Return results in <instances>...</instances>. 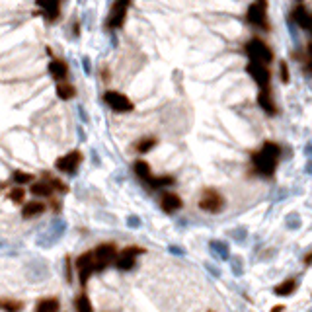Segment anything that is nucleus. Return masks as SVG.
Returning a JSON list of instances; mask_svg holds the SVG:
<instances>
[{
    "mask_svg": "<svg viewBox=\"0 0 312 312\" xmlns=\"http://www.w3.org/2000/svg\"><path fill=\"white\" fill-rule=\"evenodd\" d=\"M129 6H131V0H115V2H113V8H111V14H110V18H108V27L119 29V27L125 23Z\"/></svg>",
    "mask_w": 312,
    "mask_h": 312,
    "instance_id": "nucleus-9",
    "label": "nucleus"
},
{
    "mask_svg": "<svg viewBox=\"0 0 312 312\" xmlns=\"http://www.w3.org/2000/svg\"><path fill=\"white\" fill-rule=\"evenodd\" d=\"M293 20L303 27V29H312V14L303 6V4H297L293 8Z\"/></svg>",
    "mask_w": 312,
    "mask_h": 312,
    "instance_id": "nucleus-16",
    "label": "nucleus"
},
{
    "mask_svg": "<svg viewBox=\"0 0 312 312\" xmlns=\"http://www.w3.org/2000/svg\"><path fill=\"white\" fill-rule=\"evenodd\" d=\"M301 224H303V221H301V217H299L297 213L287 215V219H285V226H287L289 230H297V228H301Z\"/></svg>",
    "mask_w": 312,
    "mask_h": 312,
    "instance_id": "nucleus-30",
    "label": "nucleus"
},
{
    "mask_svg": "<svg viewBox=\"0 0 312 312\" xmlns=\"http://www.w3.org/2000/svg\"><path fill=\"white\" fill-rule=\"evenodd\" d=\"M248 74L254 78V82H258L260 90L262 88H269V80H271V72L267 68V65H262V63H256V61H250L248 67H246Z\"/></svg>",
    "mask_w": 312,
    "mask_h": 312,
    "instance_id": "nucleus-10",
    "label": "nucleus"
},
{
    "mask_svg": "<svg viewBox=\"0 0 312 312\" xmlns=\"http://www.w3.org/2000/svg\"><path fill=\"white\" fill-rule=\"evenodd\" d=\"M104 100H106V104H108L113 111H117V113H129V111L135 110V104H133L125 94H121V92H117V90H108V92L104 94Z\"/></svg>",
    "mask_w": 312,
    "mask_h": 312,
    "instance_id": "nucleus-5",
    "label": "nucleus"
},
{
    "mask_svg": "<svg viewBox=\"0 0 312 312\" xmlns=\"http://www.w3.org/2000/svg\"><path fill=\"white\" fill-rule=\"evenodd\" d=\"M305 266H312V252L305 256Z\"/></svg>",
    "mask_w": 312,
    "mask_h": 312,
    "instance_id": "nucleus-40",
    "label": "nucleus"
},
{
    "mask_svg": "<svg viewBox=\"0 0 312 312\" xmlns=\"http://www.w3.org/2000/svg\"><path fill=\"white\" fill-rule=\"evenodd\" d=\"M35 312H59V301L57 299H41L37 303Z\"/></svg>",
    "mask_w": 312,
    "mask_h": 312,
    "instance_id": "nucleus-26",
    "label": "nucleus"
},
{
    "mask_svg": "<svg viewBox=\"0 0 312 312\" xmlns=\"http://www.w3.org/2000/svg\"><path fill=\"white\" fill-rule=\"evenodd\" d=\"M307 172H309V174H312V164H309V168H307Z\"/></svg>",
    "mask_w": 312,
    "mask_h": 312,
    "instance_id": "nucleus-43",
    "label": "nucleus"
},
{
    "mask_svg": "<svg viewBox=\"0 0 312 312\" xmlns=\"http://www.w3.org/2000/svg\"><path fill=\"white\" fill-rule=\"evenodd\" d=\"M49 181H51V185H53V187H55V189H57L59 193H67V191H68V187H67V183H63L61 179H55V178H51Z\"/></svg>",
    "mask_w": 312,
    "mask_h": 312,
    "instance_id": "nucleus-35",
    "label": "nucleus"
},
{
    "mask_svg": "<svg viewBox=\"0 0 312 312\" xmlns=\"http://www.w3.org/2000/svg\"><path fill=\"white\" fill-rule=\"evenodd\" d=\"M258 104H260V108H262L266 113H269V115H275V113H277V104H275V100H273L269 88H262V90H260V94H258Z\"/></svg>",
    "mask_w": 312,
    "mask_h": 312,
    "instance_id": "nucleus-14",
    "label": "nucleus"
},
{
    "mask_svg": "<svg viewBox=\"0 0 312 312\" xmlns=\"http://www.w3.org/2000/svg\"><path fill=\"white\" fill-rule=\"evenodd\" d=\"M156 143H158V141H156L155 137H145V139L137 141L135 149H137V153H141V155H147V153H151V151L155 149Z\"/></svg>",
    "mask_w": 312,
    "mask_h": 312,
    "instance_id": "nucleus-25",
    "label": "nucleus"
},
{
    "mask_svg": "<svg viewBox=\"0 0 312 312\" xmlns=\"http://www.w3.org/2000/svg\"><path fill=\"white\" fill-rule=\"evenodd\" d=\"M297 291V281L291 277V279H285L283 283H279L275 289H273V293L277 295V297H289V295H293Z\"/></svg>",
    "mask_w": 312,
    "mask_h": 312,
    "instance_id": "nucleus-23",
    "label": "nucleus"
},
{
    "mask_svg": "<svg viewBox=\"0 0 312 312\" xmlns=\"http://www.w3.org/2000/svg\"><path fill=\"white\" fill-rule=\"evenodd\" d=\"M57 96L61 100H72L76 96V88L72 84H68V82H59L57 84Z\"/></svg>",
    "mask_w": 312,
    "mask_h": 312,
    "instance_id": "nucleus-24",
    "label": "nucleus"
},
{
    "mask_svg": "<svg viewBox=\"0 0 312 312\" xmlns=\"http://www.w3.org/2000/svg\"><path fill=\"white\" fill-rule=\"evenodd\" d=\"M127 224H129V228H139L141 226V219L137 215H129L127 217Z\"/></svg>",
    "mask_w": 312,
    "mask_h": 312,
    "instance_id": "nucleus-37",
    "label": "nucleus"
},
{
    "mask_svg": "<svg viewBox=\"0 0 312 312\" xmlns=\"http://www.w3.org/2000/svg\"><path fill=\"white\" fill-rule=\"evenodd\" d=\"M246 53H248V57H250V61H256V63H262V65H269L271 61H273V53H271V49L262 41V39H258V37H254V39H250L248 43H246Z\"/></svg>",
    "mask_w": 312,
    "mask_h": 312,
    "instance_id": "nucleus-3",
    "label": "nucleus"
},
{
    "mask_svg": "<svg viewBox=\"0 0 312 312\" xmlns=\"http://www.w3.org/2000/svg\"><path fill=\"white\" fill-rule=\"evenodd\" d=\"M12 179H14L16 183H31V181H33V176H31V174H27V172L16 170V172L12 174Z\"/></svg>",
    "mask_w": 312,
    "mask_h": 312,
    "instance_id": "nucleus-31",
    "label": "nucleus"
},
{
    "mask_svg": "<svg viewBox=\"0 0 312 312\" xmlns=\"http://www.w3.org/2000/svg\"><path fill=\"white\" fill-rule=\"evenodd\" d=\"M168 252H170V254H174V256H183V254H185V250H183V248L174 246V244H170V246H168Z\"/></svg>",
    "mask_w": 312,
    "mask_h": 312,
    "instance_id": "nucleus-38",
    "label": "nucleus"
},
{
    "mask_svg": "<svg viewBox=\"0 0 312 312\" xmlns=\"http://www.w3.org/2000/svg\"><path fill=\"white\" fill-rule=\"evenodd\" d=\"M74 309H76V312H94V307H92V303H90V299H88L86 295L76 297Z\"/></svg>",
    "mask_w": 312,
    "mask_h": 312,
    "instance_id": "nucleus-28",
    "label": "nucleus"
},
{
    "mask_svg": "<svg viewBox=\"0 0 312 312\" xmlns=\"http://www.w3.org/2000/svg\"><path fill=\"white\" fill-rule=\"evenodd\" d=\"M59 2H61V0H37V6H39V8H43L45 16L53 22V20H57V18H59V14H61V6H59Z\"/></svg>",
    "mask_w": 312,
    "mask_h": 312,
    "instance_id": "nucleus-19",
    "label": "nucleus"
},
{
    "mask_svg": "<svg viewBox=\"0 0 312 312\" xmlns=\"http://www.w3.org/2000/svg\"><path fill=\"white\" fill-rule=\"evenodd\" d=\"M96 271H104L113 260H117V246L113 242H104L94 250Z\"/></svg>",
    "mask_w": 312,
    "mask_h": 312,
    "instance_id": "nucleus-4",
    "label": "nucleus"
},
{
    "mask_svg": "<svg viewBox=\"0 0 312 312\" xmlns=\"http://www.w3.org/2000/svg\"><path fill=\"white\" fill-rule=\"evenodd\" d=\"M76 269H78V277H80V285L86 287L90 275L96 271V260H94V252H86L82 256L76 258Z\"/></svg>",
    "mask_w": 312,
    "mask_h": 312,
    "instance_id": "nucleus-8",
    "label": "nucleus"
},
{
    "mask_svg": "<svg viewBox=\"0 0 312 312\" xmlns=\"http://www.w3.org/2000/svg\"><path fill=\"white\" fill-rule=\"evenodd\" d=\"M0 307L4 312H22L23 311V303L22 301H12V299H2Z\"/></svg>",
    "mask_w": 312,
    "mask_h": 312,
    "instance_id": "nucleus-27",
    "label": "nucleus"
},
{
    "mask_svg": "<svg viewBox=\"0 0 312 312\" xmlns=\"http://www.w3.org/2000/svg\"><path fill=\"white\" fill-rule=\"evenodd\" d=\"M279 67H281V68H279V74H281V80H283V82L287 84V82H289V65H287V63L283 61V63H281Z\"/></svg>",
    "mask_w": 312,
    "mask_h": 312,
    "instance_id": "nucleus-36",
    "label": "nucleus"
},
{
    "mask_svg": "<svg viewBox=\"0 0 312 312\" xmlns=\"http://www.w3.org/2000/svg\"><path fill=\"white\" fill-rule=\"evenodd\" d=\"M209 250H211V254L217 260H230V248L223 240H211L209 242Z\"/></svg>",
    "mask_w": 312,
    "mask_h": 312,
    "instance_id": "nucleus-18",
    "label": "nucleus"
},
{
    "mask_svg": "<svg viewBox=\"0 0 312 312\" xmlns=\"http://www.w3.org/2000/svg\"><path fill=\"white\" fill-rule=\"evenodd\" d=\"M307 153H309V155H312V143L309 145V147H307Z\"/></svg>",
    "mask_w": 312,
    "mask_h": 312,
    "instance_id": "nucleus-42",
    "label": "nucleus"
},
{
    "mask_svg": "<svg viewBox=\"0 0 312 312\" xmlns=\"http://www.w3.org/2000/svg\"><path fill=\"white\" fill-rule=\"evenodd\" d=\"M160 207H162L164 213L172 215V213L179 211V209L183 207V203H181V197H179V195H176V193H164L162 199H160Z\"/></svg>",
    "mask_w": 312,
    "mask_h": 312,
    "instance_id": "nucleus-15",
    "label": "nucleus"
},
{
    "mask_svg": "<svg viewBox=\"0 0 312 312\" xmlns=\"http://www.w3.org/2000/svg\"><path fill=\"white\" fill-rule=\"evenodd\" d=\"M141 254H145V248H141V246H129V248H125V250L121 252V256L115 260L117 269L129 271V269L135 266V258L141 256Z\"/></svg>",
    "mask_w": 312,
    "mask_h": 312,
    "instance_id": "nucleus-13",
    "label": "nucleus"
},
{
    "mask_svg": "<svg viewBox=\"0 0 312 312\" xmlns=\"http://www.w3.org/2000/svg\"><path fill=\"white\" fill-rule=\"evenodd\" d=\"M311 31H312V29H311Z\"/></svg>",
    "mask_w": 312,
    "mask_h": 312,
    "instance_id": "nucleus-47",
    "label": "nucleus"
},
{
    "mask_svg": "<svg viewBox=\"0 0 312 312\" xmlns=\"http://www.w3.org/2000/svg\"><path fill=\"white\" fill-rule=\"evenodd\" d=\"M230 238H234V242H244L248 238V230L244 226H238V228L230 230Z\"/></svg>",
    "mask_w": 312,
    "mask_h": 312,
    "instance_id": "nucleus-33",
    "label": "nucleus"
},
{
    "mask_svg": "<svg viewBox=\"0 0 312 312\" xmlns=\"http://www.w3.org/2000/svg\"><path fill=\"white\" fill-rule=\"evenodd\" d=\"M271 312H285V307H283V305H275V307L271 309Z\"/></svg>",
    "mask_w": 312,
    "mask_h": 312,
    "instance_id": "nucleus-41",
    "label": "nucleus"
},
{
    "mask_svg": "<svg viewBox=\"0 0 312 312\" xmlns=\"http://www.w3.org/2000/svg\"><path fill=\"white\" fill-rule=\"evenodd\" d=\"M309 312H312V309H311V311H309Z\"/></svg>",
    "mask_w": 312,
    "mask_h": 312,
    "instance_id": "nucleus-44",
    "label": "nucleus"
},
{
    "mask_svg": "<svg viewBox=\"0 0 312 312\" xmlns=\"http://www.w3.org/2000/svg\"><path fill=\"white\" fill-rule=\"evenodd\" d=\"M174 183H176V179L172 176H158L149 181L151 187H166V185H174Z\"/></svg>",
    "mask_w": 312,
    "mask_h": 312,
    "instance_id": "nucleus-29",
    "label": "nucleus"
},
{
    "mask_svg": "<svg viewBox=\"0 0 312 312\" xmlns=\"http://www.w3.org/2000/svg\"><path fill=\"white\" fill-rule=\"evenodd\" d=\"M25 277L31 281V283H39V281H45L49 277V266L43 262V260H31L27 266H25Z\"/></svg>",
    "mask_w": 312,
    "mask_h": 312,
    "instance_id": "nucleus-11",
    "label": "nucleus"
},
{
    "mask_svg": "<svg viewBox=\"0 0 312 312\" xmlns=\"http://www.w3.org/2000/svg\"><path fill=\"white\" fill-rule=\"evenodd\" d=\"M41 213H45V203L43 201H31V203L23 205V209H22L23 219H33V217H39Z\"/></svg>",
    "mask_w": 312,
    "mask_h": 312,
    "instance_id": "nucleus-20",
    "label": "nucleus"
},
{
    "mask_svg": "<svg viewBox=\"0 0 312 312\" xmlns=\"http://www.w3.org/2000/svg\"><path fill=\"white\" fill-rule=\"evenodd\" d=\"M80 162H82V153H80V151H70L68 155L61 156V158L55 162V168H57L59 172H65V174H74V172L78 170Z\"/></svg>",
    "mask_w": 312,
    "mask_h": 312,
    "instance_id": "nucleus-12",
    "label": "nucleus"
},
{
    "mask_svg": "<svg viewBox=\"0 0 312 312\" xmlns=\"http://www.w3.org/2000/svg\"><path fill=\"white\" fill-rule=\"evenodd\" d=\"M266 8H267L266 0H256V2H252V4L248 6V12H246L248 22H250L252 25L260 27V29H267L269 25H267V18H266Z\"/></svg>",
    "mask_w": 312,
    "mask_h": 312,
    "instance_id": "nucleus-7",
    "label": "nucleus"
},
{
    "mask_svg": "<svg viewBox=\"0 0 312 312\" xmlns=\"http://www.w3.org/2000/svg\"><path fill=\"white\" fill-rule=\"evenodd\" d=\"M53 185H51V181H33L31 183V193L35 195V197H51L53 195Z\"/></svg>",
    "mask_w": 312,
    "mask_h": 312,
    "instance_id": "nucleus-21",
    "label": "nucleus"
},
{
    "mask_svg": "<svg viewBox=\"0 0 312 312\" xmlns=\"http://www.w3.org/2000/svg\"><path fill=\"white\" fill-rule=\"evenodd\" d=\"M224 207V199L217 189H205L201 199H199V209L205 213H219Z\"/></svg>",
    "mask_w": 312,
    "mask_h": 312,
    "instance_id": "nucleus-6",
    "label": "nucleus"
},
{
    "mask_svg": "<svg viewBox=\"0 0 312 312\" xmlns=\"http://www.w3.org/2000/svg\"><path fill=\"white\" fill-rule=\"evenodd\" d=\"M8 197H10V201H12V203H22V201H23V197H25V191H23L22 187H14V189L10 191V195H8Z\"/></svg>",
    "mask_w": 312,
    "mask_h": 312,
    "instance_id": "nucleus-34",
    "label": "nucleus"
},
{
    "mask_svg": "<svg viewBox=\"0 0 312 312\" xmlns=\"http://www.w3.org/2000/svg\"><path fill=\"white\" fill-rule=\"evenodd\" d=\"M279 156H281V147L273 141H266L262 151L252 155L254 170L260 176H273L275 168H277V162H279Z\"/></svg>",
    "mask_w": 312,
    "mask_h": 312,
    "instance_id": "nucleus-1",
    "label": "nucleus"
},
{
    "mask_svg": "<svg viewBox=\"0 0 312 312\" xmlns=\"http://www.w3.org/2000/svg\"><path fill=\"white\" fill-rule=\"evenodd\" d=\"M301 2H303V0H301Z\"/></svg>",
    "mask_w": 312,
    "mask_h": 312,
    "instance_id": "nucleus-46",
    "label": "nucleus"
},
{
    "mask_svg": "<svg viewBox=\"0 0 312 312\" xmlns=\"http://www.w3.org/2000/svg\"><path fill=\"white\" fill-rule=\"evenodd\" d=\"M49 72H51V76H53L55 80L65 82L67 76H68V67H67V63H63V61H59V59H53V61L49 63Z\"/></svg>",
    "mask_w": 312,
    "mask_h": 312,
    "instance_id": "nucleus-17",
    "label": "nucleus"
},
{
    "mask_svg": "<svg viewBox=\"0 0 312 312\" xmlns=\"http://www.w3.org/2000/svg\"><path fill=\"white\" fill-rule=\"evenodd\" d=\"M209 312H213V311H209Z\"/></svg>",
    "mask_w": 312,
    "mask_h": 312,
    "instance_id": "nucleus-45",
    "label": "nucleus"
},
{
    "mask_svg": "<svg viewBox=\"0 0 312 312\" xmlns=\"http://www.w3.org/2000/svg\"><path fill=\"white\" fill-rule=\"evenodd\" d=\"M67 221L65 219H53L51 223H49V226H47V230H43L39 236H37V246H41V248H49V246H53L55 242H59L63 236H65V232H67Z\"/></svg>",
    "mask_w": 312,
    "mask_h": 312,
    "instance_id": "nucleus-2",
    "label": "nucleus"
},
{
    "mask_svg": "<svg viewBox=\"0 0 312 312\" xmlns=\"http://www.w3.org/2000/svg\"><path fill=\"white\" fill-rule=\"evenodd\" d=\"M205 269L213 275V277H221V269H217L215 266H211V264H205Z\"/></svg>",
    "mask_w": 312,
    "mask_h": 312,
    "instance_id": "nucleus-39",
    "label": "nucleus"
},
{
    "mask_svg": "<svg viewBox=\"0 0 312 312\" xmlns=\"http://www.w3.org/2000/svg\"><path fill=\"white\" fill-rule=\"evenodd\" d=\"M230 269L236 277H242L244 275V264H242V258L240 256H234L232 262H230Z\"/></svg>",
    "mask_w": 312,
    "mask_h": 312,
    "instance_id": "nucleus-32",
    "label": "nucleus"
},
{
    "mask_svg": "<svg viewBox=\"0 0 312 312\" xmlns=\"http://www.w3.org/2000/svg\"><path fill=\"white\" fill-rule=\"evenodd\" d=\"M133 170H135V174H137V176H139L143 181H147V183H149V181L155 178V176H153V170H151V166H149L145 160H137V162L133 164Z\"/></svg>",
    "mask_w": 312,
    "mask_h": 312,
    "instance_id": "nucleus-22",
    "label": "nucleus"
}]
</instances>
